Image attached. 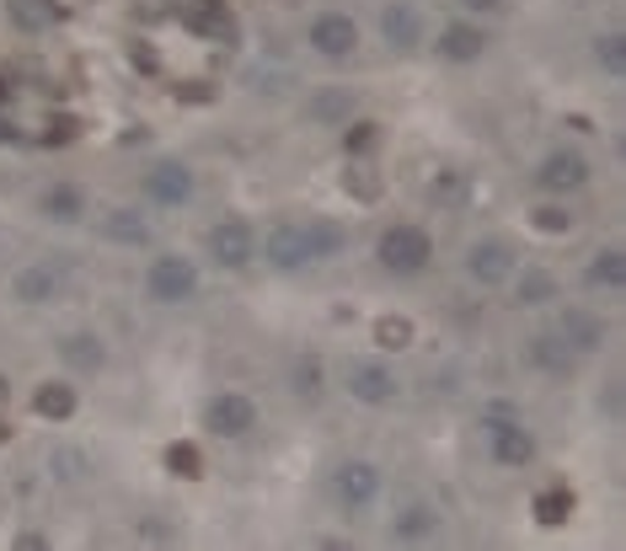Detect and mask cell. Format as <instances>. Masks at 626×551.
<instances>
[{"mask_svg":"<svg viewBox=\"0 0 626 551\" xmlns=\"http://www.w3.org/2000/svg\"><path fill=\"white\" fill-rule=\"evenodd\" d=\"M530 365L541 369V375H552V380H567L573 365H578V354L567 348L557 332H536V338H530Z\"/></svg>","mask_w":626,"mask_h":551,"instance_id":"19","label":"cell"},{"mask_svg":"<svg viewBox=\"0 0 626 551\" xmlns=\"http://www.w3.org/2000/svg\"><path fill=\"white\" fill-rule=\"evenodd\" d=\"M584 279H589L594 290H622V284H626V252H622V246L594 252V257H589V268H584Z\"/></svg>","mask_w":626,"mask_h":551,"instance_id":"24","label":"cell"},{"mask_svg":"<svg viewBox=\"0 0 626 551\" xmlns=\"http://www.w3.org/2000/svg\"><path fill=\"white\" fill-rule=\"evenodd\" d=\"M102 236L119 246H150V225H145L134 209H108V215H102Z\"/></svg>","mask_w":626,"mask_h":551,"instance_id":"25","label":"cell"},{"mask_svg":"<svg viewBox=\"0 0 626 551\" xmlns=\"http://www.w3.org/2000/svg\"><path fill=\"white\" fill-rule=\"evenodd\" d=\"M204 424L214 439H247L257 429V402H251L247 391H220L209 407H204Z\"/></svg>","mask_w":626,"mask_h":551,"instance_id":"5","label":"cell"},{"mask_svg":"<svg viewBox=\"0 0 626 551\" xmlns=\"http://www.w3.org/2000/svg\"><path fill=\"white\" fill-rule=\"evenodd\" d=\"M183 22H188L198 38H220L225 49L236 44V16H231L225 0H188V5H183Z\"/></svg>","mask_w":626,"mask_h":551,"instance_id":"15","label":"cell"},{"mask_svg":"<svg viewBox=\"0 0 626 551\" xmlns=\"http://www.w3.org/2000/svg\"><path fill=\"white\" fill-rule=\"evenodd\" d=\"M380 38H385V49L413 54V49L424 44V11H418L413 0H391V5H380Z\"/></svg>","mask_w":626,"mask_h":551,"instance_id":"12","label":"cell"},{"mask_svg":"<svg viewBox=\"0 0 626 551\" xmlns=\"http://www.w3.org/2000/svg\"><path fill=\"white\" fill-rule=\"evenodd\" d=\"M306 231H311L316 262H327V257H337V252L348 246V231H343L337 220H306Z\"/></svg>","mask_w":626,"mask_h":551,"instance_id":"28","label":"cell"},{"mask_svg":"<svg viewBox=\"0 0 626 551\" xmlns=\"http://www.w3.org/2000/svg\"><path fill=\"white\" fill-rule=\"evenodd\" d=\"M434 530H439L434 503H407V509L391 519V536H396V541H407V547H418V541H434Z\"/></svg>","mask_w":626,"mask_h":551,"instance_id":"23","label":"cell"},{"mask_svg":"<svg viewBox=\"0 0 626 551\" xmlns=\"http://www.w3.org/2000/svg\"><path fill=\"white\" fill-rule=\"evenodd\" d=\"M530 514H536V525L557 530V525H567V519H573V492H567V488H547V492H536Z\"/></svg>","mask_w":626,"mask_h":551,"instance_id":"27","label":"cell"},{"mask_svg":"<svg viewBox=\"0 0 626 551\" xmlns=\"http://www.w3.org/2000/svg\"><path fill=\"white\" fill-rule=\"evenodd\" d=\"M145 139H150V128H145V123H134V128L119 134V145H145Z\"/></svg>","mask_w":626,"mask_h":551,"instance_id":"41","label":"cell"},{"mask_svg":"<svg viewBox=\"0 0 626 551\" xmlns=\"http://www.w3.org/2000/svg\"><path fill=\"white\" fill-rule=\"evenodd\" d=\"M376 343L385 348V354H407V348H413V321H407V316H380Z\"/></svg>","mask_w":626,"mask_h":551,"instance_id":"30","label":"cell"},{"mask_svg":"<svg viewBox=\"0 0 626 551\" xmlns=\"http://www.w3.org/2000/svg\"><path fill=\"white\" fill-rule=\"evenodd\" d=\"M343 391L359 402V407H385V402H396V375L380 365V359H359V365H348L343 375Z\"/></svg>","mask_w":626,"mask_h":551,"instance_id":"11","label":"cell"},{"mask_svg":"<svg viewBox=\"0 0 626 551\" xmlns=\"http://www.w3.org/2000/svg\"><path fill=\"white\" fill-rule=\"evenodd\" d=\"M134 64H139L145 75H156V54H150V44H139V49H134Z\"/></svg>","mask_w":626,"mask_h":551,"instance_id":"42","label":"cell"},{"mask_svg":"<svg viewBox=\"0 0 626 551\" xmlns=\"http://www.w3.org/2000/svg\"><path fill=\"white\" fill-rule=\"evenodd\" d=\"M11 433H16V429H11V424L0 418V444H11Z\"/></svg>","mask_w":626,"mask_h":551,"instance_id":"46","label":"cell"},{"mask_svg":"<svg viewBox=\"0 0 626 551\" xmlns=\"http://www.w3.org/2000/svg\"><path fill=\"white\" fill-rule=\"evenodd\" d=\"M75 407H81V396H75L70 380H44V385L33 391V413H38L44 424H70Z\"/></svg>","mask_w":626,"mask_h":551,"instance_id":"18","label":"cell"},{"mask_svg":"<svg viewBox=\"0 0 626 551\" xmlns=\"http://www.w3.org/2000/svg\"><path fill=\"white\" fill-rule=\"evenodd\" d=\"M5 396H11V380H5V375H0V402H5Z\"/></svg>","mask_w":626,"mask_h":551,"instance_id":"47","label":"cell"},{"mask_svg":"<svg viewBox=\"0 0 626 551\" xmlns=\"http://www.w3.org/2000/svg\"><path fill=\"white\" fill-rule=\"evenodd\" d=\"M482 433H488V450L499 466H530L536 461V433L525 429L519 418H482Z\"/></svg>","mask_w":626,"mask_h":551,"instance_id":"7","label":"cell"},{"mask_svg":"<svg viewBox=\"0 0 626 551\" xmlns=\"http://www.w3.org/2000/svg\"><path fill=\"white\" fill-rule=\"evenodd\" d=\"M530 225H536L541 236H567V231H573V215H567L563 204H536V209H530Z\"/></svg>","mask_w":626,"mask_h":551,"instance_id":"33","label":"cell"},{"mask_svg":"<svg viewBox=\"0 0 626 551\" xmlns=\"http://www.w3.org/2000/svg\"><path fill=\"white\" fill-rule=\"evenodd\" d=\"M552 332L563 338L573 354H600V348H605V338H611V327H605L594 310H584V306L557 310V327H552Z\"/></svg>","mask_w":626,"mask_h":551,"instance_id":"13","label":"cell"},{"mask_svg":"<svg viewBox=\"0 0 626 551\" xmlns=\"http://www.w3.org/2000/svg\"><path fill=\"white\" fill-rule=\"evenodd\" d=\"M183 97H188V102H209V97H214V91H209V86H204V81H193V86H183Z\"/></svg>","mask_w":626,"mask_h":551,"instance_id":"43","label":"cell"},{"mask_svg":"<svg viewBox=\"0 0 626 551\" xmlns=\"http://www.w3.org/2000/svg\"><path fill=\"white\" fill-rule=\"evenodd\" d=\"M380 145V123L376 119H354L343 128V156H370Z\"/></svg>","mask_w":626,"mask_h":551,"instance_id":"31","label":"cell"},{"mask_svg":"<svg viewBox=\"0 0 626 551\" xmlns=\"http://www.w3.org/2000/svg\"><path fill=\"white\" fill-rule=\"evenodd\" d=\"M552 301H557V273L519 262L514 268V306H552Z\"/></svg>","mask_w":626,"mask_h":551,"instance_id":"20","label":"cell"},{"mask_svg":"<svg viewBox=\"0 0 626 551\" xmlns=\"http://www.w3.org/2000/svg\"><path fill=\"white\" fill-rule=\"evenodd\" d=\"M139 187H145V198L150 204H161V209H183L193 198V167L188 161H156L145 177H139Z\"/></svg>","mask_w":626,"mask_h":551,"instance_id":"8","label":"cell"},{"mask_svg":"<svg viewBox=\"0 0 626 551\" xmlns=\"http://www.w3.org/2000/svg\"><path fill=\"white\" fill-rule=\"evenodd\" d=\"M11 295H16L22 306H49V301L60 295V268H54V262H27V268L11 279Z\"/></svg>","mask_w":626,"mask_h":551,"instance_id":"16","label":"cell"},{"mask_svg":"<svg viewBox=\"0 0 626 551\" xmlns=\"http://www.w3.org/2000/svg\"><path fill=\"white\" fill-rule=\"evenodd\" d=\"M594 60H600L605 75H626V38L622 33H600V38H594Z\"/></svg>","mask_w":626,"mask_h":551,"instance_id":"32","label":"cell"},{"mask_svg":"<svg viewBox=\"0 0 626 551\" xmlns=\"http://www.w3.org/2000/svg\"><path fill=\"white\" fill-rule=\"evenodd\" d=\"M16 547H22V551H49V536H38V530H22V536H16Z\"/></svg>","mask_w":626,"mask_h":551,"instance_id":"40","label":"cell"},{"mask_svg":"<svg viewBox=\"0 0 626 551\" xmlns=\"http://www.w3.org/2000/svg\"><path fill=\"white\" fill-rule=\"evenodd\" d=\"M64 139H75V119H54L49 128V145H64Z\"/></svg>","mask_w":626,"mask_h":551,"instance_id":"39","label":"cell"},{"mask_svg":"<svg viewBox=\"0 0 626 551\" xmlns=\"http://www.w3.org/2000/svg\"><path fill=\"white\" fill-rule=\"evenodd\" d=\"M16 139H22V134H16V123L0 119V145H16Z\"/></svg>","mask_w":626,"mask_h":551,"instance_id":"44","label":"cell"},{"mask_svg":"<svg viewBox=\"0 0 626 551\" xmlns=\"http://www.w3.org/2000/svg\"><path fill=\"white\" fill-rule=\"evenodd\" d=\"M145 295L156 306H188L193 295H198V262H188L183 252H161L145 268Z\"/></svg>","mask_w":626,"mask_h":551,"instance_id":"2","label":"cell"},{"mask_svg":"<svg viewBox=\"0 0 626 551\" xmlns=\"http://www.w3.org/2000/svg\"><path fill=\"white\" fill-rule=\"evenodd\" d=\"M38 215H44V220H54V225H75V220H86V193H81L75 183L44 187V198H38Z\"/></svg>","mask_w":626,"mask_h":551,"instance_id":"22","label":"cell"},{"mask_svg":"<svg viewBox=\"0 0 626 551\" xmlns=\"http://www.w3.org/2000/svg\"><path fill=\"white\" fill-rule=\"evenodd\" d=\"M290 385H295V396L316 402V396H321V359H316V354H306L300 365L290 369Z\"/></svg>","mask_w":626,"mask_h":551,"instance_id":"34","label":"cell"},{"mask_svg":"<svg viewBox=\"0 0 626 551\" xmlns=\"http://www.w3.org/2000/svg\"><path fill=\"white\" fill-rule=\"evenodd\" d=\"M439 60L450 64H477L482 60V49H488V38H482V27H471V22H450L444 33H439Z\"/></svg>","mask_w":626,"mask_h":551,"instance_id":"17","label":"cell"},{"mask_svg":"<svg viewBox=\"0 0 626 551\" xmlns=\"http://www.w3.org/2000/svg\"><path fill=\"white\" fill-rule=\"evenodd\" d=\"M306 44H311L321 60H348L359 49V22L348 11H321V16H311V27H306Z\"/></svg>","mask_w":626,"mask_h":551,"instance_id":"4","label":"cell"},{"mask_svg":"<svg viewBox=\"0 0 626 551\" xmlns=\"http://www.w3.org/2000/svg\"><path fill=\"white\" fill-rule=\"evenodd\" d=\"M343 183L354 187V198H365V204H370V198H376L380 187L370 183V172H365V167H354V172H348V177H343Z\"/></svg>","mask_w":626,"mask_h":551,"instance_id":"36","label":"cell"},{"mask_svg":"<svg viewBox=\"0 0 626 551\" xmlns=\"http://www.w3.org/2000/svg\"><path fill=\"white\" fill-rule=\"evenodd\" d=\"M376 257L385 273H396V279H413V273H424L429 262H434V236L424 231V225H413V220H396V225H385L376 242Z\"/></svg>","mask_w":626,"mask_h":551,"instance_id":"1","label":"cell"},{"mask_svg":"<svg viewBox=\"0 0 626 551\" xmlns=\"http://www.w3.org/2000/svg\"><path fill=\"white\" fill-rule=\"evenodd\" d=\"M461 268H466V279H477V284L499 290V284H508V279H514L519 257H514V246H508V242H499V236H482V242L466 246Z\"/></svg>","mask_w":626,"mask_h":551,"instance_id":"3","label":"cell"},{"mask_svg":"<svg viewBox=\"0 0 626 551\" xmlns=\"http://www.w3.org/2000/svg\"><path fill=\"white\" fill-rule=\"evenodd\" d=\"M54 472H60V482H75V477H81V472H86V461H81V455H70V450H64V455H54Z\"/></svg>","mask_w":626,"mask_h":551,"instance_id":"37","label":"cell"},{"mask_svg":"<svg viewBox=\"0 0 626 551\" xmlns=\"http://www.w3.org/2000/svg\"><path fill=\"white\" fill-rule=\"evenodd\" d=\"M139 536H145V541H177V530L161 525V519H139Z\"/></svg>","mask_w":626,"mask_h":551,"instance_id":"38","label":"cell"},{"mask_svg":"<svg viewBox=\"0 0 626 551\" xmlns=\"http://www.w3.org/2000/svg\"><path fill=\"white\" fill-rule=\"evenodd\" d=\"M204 246H209V257H214V268H247L251 257H257V231H251L247 220H220V225H209V236H204Z\"/></svg>","mask_w":626,"mask_h":551,"instance_id":"6","label":"cell"},{"mask_svg":"<svg viewBox=\"0 0 626 551\" xmlns=\"http://www.w3.org/2000/svg\"><path fill=\"white\" fill-rule=\"evenodd\" d=\"M306 113H311L316 123H343L348 113H354V91H348V86H321Z\"/></svg>","mask_w":626,"mask_h":551,"instance_id":"26","label":"cell"},{"mask_svg":"<svg viewBox=\"0 0 626 551\" xmlns=\"http://www.w3.org/2000/svg\"><path fill=\"white\" fill-rule=\"evenodd\" d=\"M466 187H471V183H466L461 172H439V177H434V193H439V198H450V204H455V198H466Z\"/></svg>","mask_w":626,"mask_h":551,"instance_id":"35","label":"cell"},{"mask_svg":"<svg viewBox=\"0 0 626 551\" xmlns=\"http://www.w3.org/2000/svg\"><path fill=\"white\" fill-rule=\"evenodd\" d=\"M461 5H471V11H503V0H461Z\"/></svg>","mask_w":626,"mask_h":551,"instance_id":"45","label":"cell"},{"mask_svg":"<svg viewBox=\"0 0 626 551\" xmlns=\"http://www.w3.org/2000/svg\"><path fill=\"white\" fill-rule=\"evenodd\" d=\"M385 488V477H380L376 461H343L337 472H332V492H337V503L343 509H370Z\"/></svg>","mask_w":626,"mask_h":551,"instance_id":"10","label":"cell"},{"mask_svg":"<svg viewBox=\"0 0 626 551\" xmlns=\"http://www.w3.org/2000/svg\"><path fill=\"white\" fill-rule=\"evenodd\" d=\"M60 359L75 375H97V369L108 365V348H102V338L97 332H64L60 338Z\"/></svg>","mask_w":626,"mask_h":551,"instance_id":"21","label":"cell"},{"mask_svg":"<svg viewBox=\"0 0 626 551\" xmlns=\"http://www.w3.org/2000/svg\"><path fill=\"white\" fill-rule=\"evenodd\" d=\"M167 472L172 477H183V482H193V477H204V455H198V444H188V439H177V444H167Z\"/></svg>","mask_w":626,"mask_h":551,"instance_id":"29","label":"cell"},{"mask_svg":"<svg viewBox=\"0 0 626 551\" xmlns=\"http://www.w3.org/2000/svg\"><path fill=\"white\" fill-rule=\"evenodd\" d=\"M589 183V161L578 150H552L541 167H536V187L541 193H578Z\"/></svg>","mask_w":626,"mask_h":551,"instance_id":"14","label":"cell"},{"mask_svg":"<svg viewBox=\"0 0 626 551\" xmlns=\"http://www.w3.org/2000/svg\"><path fill=\"white\" fill-rule=\"evenodd\" d=\"M262 252H268V262H273V268H284V273H295V268H311V262H316L311 231H306L300 220H279V225L268 231Z\"/></svg>","mask_w":626,"mask_h":551,"instance_id":"9","label":"cell"}]
</instances>
